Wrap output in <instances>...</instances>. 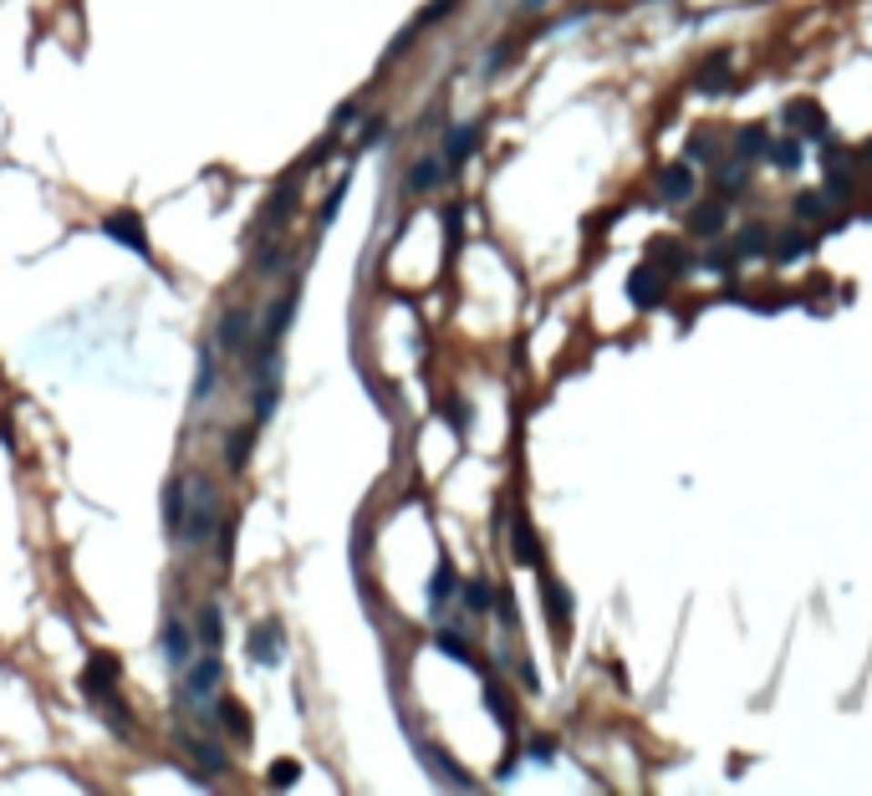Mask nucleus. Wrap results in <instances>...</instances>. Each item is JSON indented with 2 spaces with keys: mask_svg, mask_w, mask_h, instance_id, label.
Instances as JSON below:
<instances>
[{
  "mask_svg": "<svg viewBox=\"0 0 872 796\" xmlns=\"http://www.w3.org/2000/svg\"><path fill=\"white\" fill-rule=\"evenodd\" d=\"M454 587H460V577H454V566L444 562V566L434 572V582H429V603H434V607H444V597H450Z\"/></svg>",
  "mask_w": 872,
  "mask_h": 796,
  "instance_id": "28",
  "label": "nucleus"
},
{
  "mask_svg": "<svg viewBox=\"0 0 872 796\" xmlns=\"http://www.w3.org/2000/svg\"><path fill=\"white\" fill-rule=\"evenodd\" d=\"M766 148H770L766 128H740V138H735V158H740V164H755Z\"/></svg>",
  "mask_w": 872,
  "mask_h": 796,
  "instance_id": "23",
  "label": "nucleus"
},
{
  "mask_svg": "<svg viewBox=\"0 0 872 796\" xmlns=\"http://www.w3.org/2000/svg\"><path fill=\"white\" fill-rule=\"evenodd\" d=\"M215 715H219V725H225V735H230V740H250V715H245L235 699H225Z\"/></svg>",
  "mask_w": 872,
  "mask_h": 796,
  "instance_id": "21",
  "label": "nucleus"
},
{
  "mask_svg": "<svg viewBox=\"0 0 872 796\" xmlns=\"http://www.w3.org/2000/svg\"><path fill=\"white\" fill-rule=\"evenodd\" d=\"M219 388V347H199V368H194V388H189V409H205Z\"/></svg>",
  "mask_w": 872,
  "mask_h": 796,
  "instance_id": "6",
  "label": "nucleus"
},
{
  "mask_svg": "<svg viewBox=\"0 0 872 796\" xmlns=\"http://www.w3.org/2000/svg\"><path fill=\"white\" fill-rule=\"evenodd\" d=\"M113 679H117V658L97 654V658H92V664H87V674H82V689H87L92 699L103 705L107 694H113Z\"/></svg>",
  "mask_w": 872,
  "mask_h": 796,
  "instance_id": "9",
  "label": "nucleus"
},
{
  "mask_svg": "<svg viewBox=\"0 0 872 796\" xmlns=\"http://www.w3.org/2000/svg\"><path fill=\"white\" fill-rule=\"evenodd\" d=\"M628 296H633V307H658V296H664V281H658V270H654V266L633 270Z\"/></svg>",
  "mask_w": 872,
  "mask_h": 796,
  "instance_id": "13",
  "label": "nucleus"
},
{
  "mask_svg": "<svg viewBox=\"0 0 872 796\" xmlns=\"http://www.w3.org/2000/svg\"><path fill=\"white\" fill-rule=\"evenodd\" d=\"M511 546H515V562H521V566H536L541 562V546H536V536H531V521H515V526H511Z\"/></svg>",
  "mask_w": 872,
  "mask_h": 796,
  "instance_id": "19",
  "label": "nucleus"
},
{
  "mask_svg": "<svg viewBox=\"0 0 872 796\" xmlns=\"http://www.w3.org/2000/svg\"><path fill=\"white\" fill-rule=\"evenodd\" d=\"M250 321H256V317H250L245 307H230L225 317H219V347H225L230 358H245V352H250V337H256Z\"/></svg>",
  "mask_w": 872,
  "mask_h": 796,
  "instance_id": "4",
  "label": "nucleus"
},
{
  "mask_svg": "<svg viewBox=\"0 0 872 796\" xmlns=\"http://www.w3.org/2000/svg\"><path fill=\"white\" fill-rule=\"evenodd\" d=\"M689 230H694V235H719V230H725V205H719V199L699 205V209L689 215Z\"/></svg>",
  "mask_w": 872,
  "mask_h": 796,
  "instance_id": "18",
  "label": "nucleus"
},
{
  "mask_svg": "<svg viewBox=\"0 0 872 796\" xmlns=\"http://www.w3.org/2000/svg\"><path fill=\"white\" fill-rule=\"evenodd\" d=\"M103 235L113 245H128L138 260H154V250H148V235H143V219L133 215V209H113V215L103 219Z\"/></svg>",
  "mask_w": 872,
  "mask_h": 796,
  "instance_id": "2",
  "label": "nucleus"
},
{
  "mask_svg": "<svg viewBox=\"0 0 872 796\" xmlns=\"http://www.w3.org/2000/svg\"><path fill=\"white\" fill-rule=\"evenodd\" d=\"M531 756H536V760H552L556 745H552V740H536V745H531Z\"/></svg>",
  "mask_w": 872,
  "mask_h": 796,
  "instance_id": "42",
  "label": "nucleus"
},
{
  "mask_svg": "<svg viewBox=\"0 0 872 796\" xmlns=\"http://www.w3.org/2000/svg\"><path fill=\"white\" fill-rule=\"evenodd\" d=\"M862 154H867V164H872V143H867V148H862Z\"/></svg>",
  "mask_w": 872,
  "mask_h": 796,
  "instance_id": "44",
  "label": "nucleus"
},
{
  "mask_svg": "<svg viewBox=\"0 0 872 796\" xmlns=\"http://www.w3.org/2000/svg\"><path fill=\"white\" fill-rule=\"evenodd\" d=\"M439 179H444V158H439V154L419 158V164L409 168V194H423V189H434Z\"/></svg>",
  "mask_w": 872,
  "mask_h": 796,
  "instance_id": "16",
  "label": "nucleus"
},
{
  "mask_svg": "<svg viewBox=\"0 0 872 796\" xmlns=\"http://www.w3.org/2000/svg\"><path fill=\"white\" fill-rule=\"evenodd\" d=\"M475 143H480V128H475V123H464V128H454L450 138H444V154H439V158H444V168H460L464 158L475 154Z\"/></svg>",
  "mask_w": 872,
  "mask_h": 796,
  "instance_id": "12",
  "label": "nucleus"
},
{
  "mask_svg": "<svg viewBox=\"0 0 872 796\" xmlns=\"http://www.w3.org/2000/svg\"><path fill=\"white\" fill-rule=\"evenodd\" d=\"M383 138V117H372L368 128H362V138H358V148H368V143H378Z\"/></svg>",
  "mask_w": 872,
  "mask_h": 796,
  "instance_id": "41",
  "label": "nucleus"
},
{
  "mask_svg": "<svg viewBox=\"0 0 872 796\" xmlns=\"http://www.w3.org/2000/svg\"><path fill=\"white\" fill-rule=\"evenodd\" d=\"M419 760L434 770L439 781H450V786H460V791H470V776H460V766H454L450 756H439L434 745H423V740H419Z\"/></svg>",
  "mask_w": 872,
  "mask_h": 796,
  "instance_id": "14",
  "label": "nucleus"
},
{
  "mask_svg": "<svg viewBox=\"0 0 872 796\" xmlns=\"http://www.w3.org/2000/svg\"><path fill=\"white\" fill-rule=\"evenodd\" d=\"M770 235L760 230V225H750V230H740V240H735V256H770Z\"/></svg>",
  "mask_w": 872,
  "mask_h": 796,
  "instance_id": "29",
  "label": "nucleus"
},
{
  "mask_svg": "<svg viewBox=\"0 0 872 796\" xmlns=\"http://www.w3.org/2000/svg\"><path fill=\"white\" fill-rule=\"evenodd\" d=\"M654 260H668L674 270H684V266H689V256H684L679 245H668V240H658V245H654Z\"/></svg>",
  "mask_w": 872,
  "mask_h": 796,
  "instance_id": "38",
  "label": "nucleus"
},
{
  "mask_svg": "<svg viewBox=\"0 0 872 796\" xmlns=\"http://www.w3.org/2000/svg\"><path fill=\"white\" fill-rule=\"evenodd\" d=\"M786 123H791V133H801V138H826V117H821L816 103H791L786 107Z\"/></svg>",
  "mask_w": 872,
  "mask_h": 796,
  "instance_id": "11",
  "label": "nucleus"
},
{
  "mask_svg": "<svg viewBox=\"0 0 872 796\" xmlns=\"http://www.w3.org/2000/svg\"><path fill=\"white\" fill-rule=\"evenodd\" d=\"M826 184H832L837 189V199H847V194H852V158L847 154H826Z\"/></svg>",
  "mask_w": 872,
  "mask_h": 796,
  "instance_id": "20",
  "label": "nucleus"
},
{
  "mask_svg": "<svg viewBox=\"0 0 872 796\" xmlns=\"http://www.w3.org/2000/svg\"><path fill=\"white\" fill-rule=\"evenodd\" d=\"M766 154H770V164L786 168V174L806 164V148H801V138H786V143H776V148H766Z\"/></svg>",
  "mask_w": 872,
  "mask_h": 796,
  "instance_id": "25",
  "label": "nucleus"
},
{
  "mask_svg": "<svg viewBox=\"0 0 872 796\" xmlns=\"http://www.w3.org/2000/svg\"><path fill=\"white\" fill-rule=\"evenodd\" d=\"M434 648H439V654H450V658H460V664H470V668H475V654H470V643H464V638H454V633H434Z\"/></svg>",
  "mask_w": 872,
  "mask_h": 796,
  "instance_id": "31",
  "label": "nucleus"
},
{
  "mask_svg": "<svg viewBox=\"0 0 872 796\" xmlns=\"http://www.w3.org/2000/svg\"><path fill=\"white\" fill-rule=\"evenodd\" d=\"M347 184H352V174H342V179H337V189L327 194V205L317 209V225H332L337 215H342V199H347Z\"/></svg>",
  "mask_w": 872,
  "mask_h": 796,
  "instance_id": "30",
  "label": "nucleus"
},
{
  "mask_svg": "<svg viewBox=\"0 0 872 796\" xmlns=\"http://www.w3.org/2000/svg\"><path fill=\"white\" fill-rule=\"evenodd\" d=\"M485 705H490V715H495L505 730H511V705H505V694L495 689V684H485Z\"/></svg>",
  "mask_w": 872,
  "mask_h": 796,
  "instance_id": "35",
  "label": "nucleus"
},
{
  "mask_svg": "<svg viewBox=\"0 0 872 796\" xmlns=\"http://www.w3.org/2000/svg\"><path fill=\"white\" fill-rule=\"evenodd\" d=\"M296 301H301V281H291L276 301H270V311H266V327H260V337H256V347H281V337H286V327H291V317H296Z\"/></svg>",
  "mask_w": 872,
  "mask_h": 796,
  "instance_id": "3",
  "label": "nucleus"
},
{
  "mask_svg": "<svg viewBox=\"0 0 872 796\" xmlns=\"http://www.w3.org/2000/svg\"><path fill=\"white\" fill-rule=\"evenodd\" d=\"M454 5H460V0H434V5H423V11H419V21H413V26H434V21H444V15L454 11Z\"/></svg>",
  "mask_w": 872,
  "mask_h": 796,
  "instance_id": "36",
  "label": "nucleus"
},
{
  "mask_svg": "<svg viewBox=\"0 0 872 796\" xmlns=\"http://www.w3.org/2000/svg\"><path fill=\"white\" fill-rule=\"evenodd\" d=\"M291 209H296V189H276V199H270V209H266V230L281 225V219H291Z\"/></svg>",
  "mask_w": 872,
  "mask_h": 796,
  "instance_id": "32",
  "label": "nucleus"
},
{
  "mask_svg": "<svg viewBox=\"0 0 872 796\" xmlns=\"http://www.w3.org/2000/svg\"><path fill=\"white\" fill-rule=\"evenodd\" d=\"M219 633H225V623H219V607L205 603V613H199V628H194V643H199V648H219Z\"/></svg>",
  "mask_w": 872,
  "mask_h": 796,
  "instance_id": "24",
  "label": "nucleus"
},
{
  "mask_svg": "<svg viewBox=\"0 0 872 796\" xmlns=\"http://www.w3.org/2000/svg\"><path fill=\"white\" fill-rule=\"evenodd\" d=\"M215 684H219V648H205V654H199V664L184 674V699L205 705L209 694H215Z\"/></svg>",
  "mask_w": 872,
  "mask_h": 796,
  "instance_id": "5",
  "label": "nucleus"
},
{
  "mask_svg": "<svg viewBox=\"0 0 872 796\" xmlns=\"http://www.w3.org/2000/svg\"><path fill=\"white\" fill-rule=\"evenodd\" d=\"M821 209H826V194H816V189L796 194V215L801 219H821Z\"/></svg>",
  "mask_w": 872,
  "mask_h": 796,
  "instance_id": "33",
  "label": "nucleus"
},
{
  "mask_svg": "<svg viewBox=\"0 0 872 796\" xmlns=\"http://www.w3.org/2000/svg\"><path fill=\"white\" fill-rule=\"evenodd\" d=\"M806 250H811V240H806V235H801V230H786V235H781V245H770V256L781 260V266H791V260H801V256H806Z\"/></svg>",
  "mask_w": 872,
  "mask_h": 796,
  "instance_id": "26",
  "label": "nucleus"
},
{
  "mask_svg": "<svg viewBox=\"0 0 872 796\" xmlns=\"http://www.w3.org/2000/svg\"><path fill=\"white\" fill-rule=\"evenodd\" d=\"M541 603H546V623H552L556 633H566V617H572V597H566V587L556 577H541Z\"/></svg>",
  "mask_w": 872,
  "mask_h": 796,
  "instance_id": "10",
  "label": "nucleus"
},
{
  "mask_svg": "<svg viewBox=\"0 0 872 796\" xmlns=\"http://www.w3.org/2000/svg\"><path fill=\"white\" fill-rule=\"evenodd\" d=\"M536 5H546V0H521V11H536Z\"/></svg>",
  "mask_w": 872,
  "mask_h": 796,
  "instance_id": "43",
  "label": "nucleus"
},
{
  "mask_svg": "<svg viewBox=\"0 0 872 796\" xmlns=\"http://www.w3.org/2000/svg\"><path fill=\"white\" fill-rule=\"evenodd\" d=\"M250 658L266 668L281 664V628H276V623H256V628H250Z\"/></svg>",
  "mask_w": 872,
  "mask_h": 796,
  "instance_id": "8",
  "label": "nucleus"
},
{
  "mask_svg": "<svg viewBox=\"0 0 872 796\" xmlns=\"http://www.w3.org/2000/svg\"><path fill=\"white\" fill-rule=\"evenodd\" d=\"M664 199H694V168L689 164H674V168H664Z\"/></svg>",
  "mask_w": 872,
  "mask_h": 796,
  "instance_id": "17",
  "label": "nucleus"
},
{
  "mask_svg": "<svg viewBox=\"0 0 872 796\" xmlns=\"http://www.w3.org/2000/svg\"><path fill=\"white\" fill-rule=\"evenodd\" d=\"M215 485H209L205 475H184V526L174 541H184V546H205L209 536H215Z\"/></svg>",
  "mask_w": 872,
  "mask_h": 796,
  "instance_id": "1",
  "label": "nucleus"
},
{
  "mask_svg": "<svg viewBox=\"0 0 872 796\" xmlns=\"http://www.w3.org/2000/svg\"><path fill=\"white\" fill-rule=\"evenodd\" d=\"M464 607H470L475 617L490 613V587H485V582H470V587H464Z\"/></svg>",
  "mask_w": 872,
  "mask_h": 796,
  "instance_id": "34",
  "label": "nucleus"
},
{
  "mask_svg": "<svg viewBox=\"0 0 872 796\" xmlns=\"http://www.w3.org/2000/svg\"><path fill=\"white\" fill-rule=\"evenodd\" d=\"M184 740V750H189L199 766H209V770H230V760H225V750L219 745H209V740H194V735H179Z\"/></svg>",
  "mask_w": 872,
  "mask_h": 796,
  "instance_id": "22",
  "label": "nucleus"
},
{
  "mask_svg": "<svg viewBox=\"0 0 872 796\" xmlns=\"http://www.w3.org/2000/svg\"><path fill=\"white\" fill-rule=\"evenodd\" d=\"M230 546H235V515H225L219 521V556H230Z\"/></svg>",
  "mask_w": 872,
  "mask_h": 796,
  "instance_id": "40",
  "label": "nucleus"
},
{
  "mask_svg": "<svg viewBox=\"0 0 872 796\" xmlns=\"http://www.w3.org/2000/svg\"><path fill=\"white\" fill-rule=\"evenodd\" d=\"M250 444H256V429H235V434H230V450H225V460H230L235 475H240L245 460H250Z\"/></svg>",
  "mask_w": 872,
  "mask_h": 796,
  "instance_id": "27",
  "label": "nucleus"
},
{
  "mask_svg": "<svg viewBox=\"0 0 872 796\" xmlns=\"http://www.w3.org/2000/svg\"><path fill=\"white\" fill-rule=\"evenodd\" d=\"M189 654H194V633L184 628L179 617H168L164 623V664L168 668H189Z\"/></svg>",
  "mask_w": 872,
  "mask_h": 796,
  "instance_id": "7",
  "label": "nucleus"
},
{
  "mask_svg": "<svg viewBox=\"0 0 872 796\" xmlns=\"http://www.w3.org/2000/svg\"><path fill=\"white\" fill-rule=\"evenodd\" d=\"M296 776H301L296 760H276V766H270V786H296Z\"/></svg>",
  "mask_w": 872,
  "mask_h": 796,
  "instance_id": "37",
  "label": "nucleus"
},
{
  "mask_svg": "<svg viewBox=\"0 0 872 796\" xmlns=\"http://www.w3.org/2000/svg\"><path fill=\"white\" fill-rule=\"evenodd\" d=\"M740 179H745V164H740V158L719 168V184H725V189H740Z\"/></svg>",
  "mask_w": 872,
  "mask_h": 796,
  "instance_id": "39",
  "label": "nucleus"
},
{
  "mask_svg": "<svg viewBox=\"0 0 872 796\" xmlns=\"http://www.w3.org/2000/svg\"><path fill=\"white\" fill-rule=\"evenodd\" d=\"M179 526H184V475H174L164 485V531L179 536Z\"/></svg>",
  "mask_w": 872,
  "mask_h": 796,
  "instance_id": "15",
  "label": "nucleus"
}]
</instances>
